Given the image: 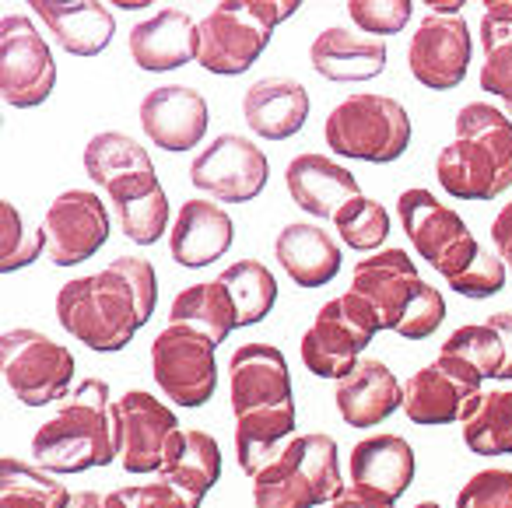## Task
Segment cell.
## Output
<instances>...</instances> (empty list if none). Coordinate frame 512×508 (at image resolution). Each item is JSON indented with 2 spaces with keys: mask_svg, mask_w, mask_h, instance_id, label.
<instances>
[{
  "mask_svg": "<svg viewBox=\"0 0 512 508\" xmlns=\"http://www.w3.org/2000/svg\"><path fill=\"white\" fill-rule=\"evenodd\" d=\"M228 400L235 414V459L246 477L274 463L295 438V389L288 358L274 344H242L228 361Z\"/></svg>",
  "mask_w": 512,
  "mask_h": 508,
  "instance_id": "obj_1",
  "label": "cell"
},
{
  "mask_svg": "<svg viewBox=\"0 0 512 508\" xmlns=\"http://www.w3.org/2000/svg\"><path fill=\"white\" fill-rule=\"evenodd\" d=\"M158 277L144 256H116L102 274L74 277L57 291V319L78 344L95 354L130 347L155 316Z\"/></svg>",
  "mask_w": 512,
  "mask_h": 508,
  "instance_id": "obj_2",
  "label": "cell"
},
{
  "mask_svg": "<svg viewBox=\"0 0 512 508\" xmlns=\"http://www.w3.org/2000/svg\"><path fill=\"white\" fill-rule=\"evenodd\" d=\"M32 459L46 473H85L120 459L116 403L106 379H81L60 410L36 428Z\"/></svg>",
  "mask_w": 512,
  "mask_h": 508,
  "instance_id": "obj_3",
  "label": "cell"
},
{
  "mask_svg": "<svg viewBox=\"0 0 512 508\" xmlns=\"http://www.w3.org/2000/svg\"><path fill=\"white\" fill-rule=\"evenodd\" d=\"M456 137L435 158V179L456 200H495L512 190V120L491 102L456 113Z\"/></svg>",
  "mask_w": 512,
  "mask_h": 508,
  "instance_id": "obj_4",
  "label": "cell"
},
{
  "mask_svg": "<svg viewBox=\"0 0 512 508\" xmlns=\"http://www.w3.org/2000/svg\"><path fill=\"white\" fill-rule=\"evenodd\" d=\"M341 449L330 435H295L267 470L253 477L256 508H320L344 491Z\"/></svg>",
  "mask_w": 512,
  "mask_h": 508,
  "instance_id": "obj_5",
  "label": "cell"
},
{
  "mask_svg": "<svg viewBox=\"0 0 512 508\" xmlns=\"http://www.w3.org/2000/svg\"><path fill=\"white\" fill-rule=\"evenodd\" d=\"M411 116L390 95H348L327 113L323 141L334 155L369 165H390L411 148Z\"/></svg>",
  "mask_w": 512,
  "mask_h": 508,
  "instance_id": "obj_6",
  "label": "cell"
},
{
  "mask_svg": "<svg viewBox=\"0 0 512 508\" xmlns=\"http://www.w3.org/2000/svg\"><path fill=\"white\" fill-rule=\"evenodd\" d=\"M383 330L379 316L365 298H358L355 291H344L341 298H330L327 305H320L313 326L302 333V365L320 379H337L355 372V365L362 361V351L372 344V337Z\"/></svg>",
  "mask_w": 512,
  "mask_h": 508,
  "instance_id": "obj_7",
  "label": "cell"
},
{
  "mask_svg": "<svg viewBox=\"0 0 512 508\" xmlns=\"http://www.w3.org/2000/svg\"><path fill=\"white\" fill-rule=\"evenodd\" d=\"M0 365H4V382L22 407L64 403L78 375L74 354L32 326H18L0 337Z\"/></svg>",
  "mask_w": 512,
  "mask_h": 508,
  "instance_id": "obj_8",
  "label": "cell"
},
{
  "mask_svg": "<svg viewBox=\"0 0 512 508\" xmlns=\"http://www.w3.org/2000/svg\"><path fill=\"white\" fill-rule=\"evenodd\" d=\"M397 218L404 235L411 239L414 253L446 281L460 277L481 253V242L474 239L470 225L460 211L446 207L432 190H404L397 197Z\"/></svg>",
  "mask_w": 512,
  "mask_h": 508,
  "instance_id": "obj_9",
  "label": "cell"
},
{
  "mask_svg": "<svg viewBox=\"0 0 512 508\" xmlns=\"http://www.w3.org/2000/svg\"><path fill=\"white\" fill-rule=\"evenodd\" d=\"M116 435H120V466L127 473H169L179 463L186 431L172 407L144 389H127L116 400Z\"/></svg>",
  "mask_w": 512,
  "mask_h": 508,
  "instance_id": "obj_10",
  "label": "cell"
},
{
  "mask_svg": "<svg viewBox=\"0 0 512 508\" xmlns=\"http://www.w3.org/2000/svg\"><path fill=\"white\" fill-rule=\"evenodd\" d=\"M151 379L176 407H204L218 393V347L204 333L169 323L151 340Z\"/></svg>",
  "mask_w": 512,
  "mask_h": 508,
  "instance_id": "obj_11",
  "label": "cell"
},
{
  "mask_svg": "<svg viewBox=\"0 0 512 508\" xmlns=\"http://www.w3.org/2000/svg\"><path fill=\"white\" fill-rule=\"evenodd\" d=\"M57 88V60L29 15L0 22V92L15 109H36Z\"/></svg>",
  "mask_w": 512,
  "mask_h": 508,
  "instance_id": "obj_12",
  "label": "cell"
},
{
  "mask_svg": "<svg viewBox=\"0 0 512 508\" xmlns=\"http://www.w3.org/2000/svg\"><path fill=\"white\" fill-rule=\"evenodd\" d=\"M200 50L197 64L207 74L235 78L246 74L271 46L274 29L253 15L249 0H221L197 22Z\"/></svg>",
  "mask_w": 512,
  "mask_h": 508,
  "instance_id": "obj_13",
  "label": "cell"
},
{
  "mask_svg": "<svg viewBox=\"0 0 512 508\" xmlns=\"http://www.w3.org/2000/svg\"><path fill=\"white\" fill-rule=\"evenodd\" d=\"M484 375L474 365L453 354H439L432 365L418 368L404 382V414L411 424L439 428V424H463L470 407L481 396Z\"/></svg>",
  "mask_w": 512,
  "mask_h": 508,
  "instance_id": "obj_14",
  "label": "cell"
},
{
  "mask_svg": "<svg viewBox=\"0 0 512 508\" xmlns=\"http://www.w3.org/2000/svg\"><path fill=\"white\" fill-rule=\"evenodd\" d=\"M271 162L249 137L221 134L193 158L190 183L218 204H249L264 193Z\"/></svg>",
  "mask_w": 512,
  "mask_h": 508,
  "instance_id": "obj_15",
  "label": "cell"
},
{
  "mask_svg": "<svg viewBox=\"0 0 512 508\" xmlns=\"http://www.w3.org/2000/svg\"><path fill=\"white\" fill-rule=\"evenodd\" d=\"M474 36L460 15H425L407 46V71L428 92H453L467 78Z\"/></svg>",
  "mask_w": 512,
  "mask_h": 508,
  "instance_id": "obj_16",
  "label": "cell"
},
{
  "mask_svg": "<svg viewBox=\"0 0 512 508\" xmlns=\"http://www.w3.org/2000/svg\"><path fill=\"white\" fill-rule=\"evenodd\" d=\"M39 228L46 235V260L53 267H78L109 242V207L92 190H67L50 204Z\"/></svg>",
  "mask_w": 512,
  "mask_h": 508,
  "instance_id": "obj_17",
  "label": "cell"
},
{
  "mask_svg": "<svg viewBox=\"0 0 512 508\" xmlns=\"http://www.w3.org/2000/svg\"><path fill=\"white\" fill-rule=\"evenodd\" d=\"M425 284L428 281H421L418 263L411 260L407 249H379L355 267L348 291H355L358 298H365L376 309L383 330L397 333V326L404 323V316L418 302Z\"/></svg>",
  "mask_w": 512,
  "mask_h": 508,
  "instance_id": "obj_18",
  "label": "cell"
},
{
  "mask_svg": "<svg viewBox=\"0 0 512 508\" xmlns=\"http://www.w3.org/2000/svg\"><path fill=\"white\" fill-rule=\"evenodd\" d=\"M141 130L148 134L151 144L162 151L183 155L193 151L207 134L211 123V109L207 99L193 85H158L141 99Z\"/></svg>",
  "mask_w": 512,
  "mask_h": 508,
  "instance_id": "obj_19",
  "label": "cell"
},
{
  "mask_svg": "<svg viewBox=\"0 0 512 508\" xmlns=\"http://www.w3.org/2000/svg\"><path fill=\"white\" fill-rule=\"evenodd\" d=\"M235 242V221L218 200L193 197L183 200V207L172 218L169 253L179 267L200 270L218 263Z\"/></svg>",
  "mask_w": 512,
  "mask_h": 508,
  "instance_id": "obj_20",
  "label": "cell"
},
{
  "mask_svg": "<svg viewBox=\"0 0 512 508\" xmlns=\"http://www.w3.org/2000/svg\"><path fill=\"white\" fill-rule=\"evenodd\" d=\"M130 60L148 74L179 71L193 64L200 50V32L190 11L183 8H162L148 22L130 29Z\"/></svg>",
  "mask_w": 512,
  "mask_h": 508,
  "instance_id": "obj_21",
  "label": "cell"
},
{
  "mask_svg": "<svg viewBox=\"0 0 512 508\" xmlns=\"http://www.w3.org/2000/svg\"><path fill=\"white\" fill-rule=\"evenodd\" d=\"M334 403L344 424L365 431L383 424L397 410H404V386H400V379L386 361L362 358L355 365V372L337 382Z\"/></svg>",
  "mask_w": 512,
  "mask_h": 508,
  "instance_id": "obj_22",
  "label": "cell"
},
{
  "mask_svg": "<svg viewBox=\"0 0 512 508\" xmlns=\"http://www.w3.org/2000/svg\"><path fill=\"white\" fill-rule=\"evenodd\" d=\"M285 186L288 197L302 207L313 218H337L344 204H351L355 197H362V183L351 169H344L341 162L327 155H316V151H306V155L292 158L285 169Z\"/></svg>",
  "mask_w": 512,
  "mask_h": 508,
  "instance_id": "obj_23",
  "label": "cell"
},
{
  "mask_svg": "<svg viewBox=\"0 0 512 508\" xmlns=\"http://www.w3.org/2000/svg\"><path fill=\"white\" fill-rule=\"evenodd\" d=\"M309 64L320 78L337 81V85H358V81H372L386 71L390 50L383 39L344 29V25H330L309 46Z\"/></svg>",
  "mask_w": 512,
  "mask_h": 508,
  "instance_id": "obj_24",
  "label": "cell"
},
{
  "mask_svg": "<svg viewBox=\"0 0 512 508\" xmlns=\"http://www.w3.org/2000/svg\"><path fill=\"white\" fill-rule=\"evenodd\" d=\"M313 113L306 85L292 78H260L242 95V120L264 141H288L306 127Z\"/></svg>",
  "mask_w": 512,
  "mask_h": 508,
  "instance_id": "obj_25",
  "label": "cell"
},
{
  "mask_svg": "<svg viewBox=\"0 0 512 508\" xmlns=\"http://www.w3.org/2000/svg\"><path fill=\"white\" fill-rule=\"evenodd\" d=\"M29 8L71 57H99L116 36V15L99 0H32Z\"/></svg>",
  "mask_w": 512,
  "mask_h": 508,
  "instance_id": "obj_26",
  "label": "cell"
},
{
  "mask_svg": "<svg viewBox=\"0 0 512 508\" xmlns=\"http://www.w3.org/2000/svg\"><path fill=\"white\" fill-rule=\"evenodd\" d=\"M274 256H278L281 270L292 277L299 288L313 291L330 284L341 274V242L320 225L309 221H292L278 232L274 239Z\"/></svg>",
  "mask_w": 512,
  "mask_h": 508,
  "instance_id": "obj_27",
  "label": "cell"
},
{
  "mask_svg": "<svg viewBox=\"0 0 512 508\" xmlns=\"http://www.w3.org/2000/svg\"><path fill=\"white\" fill-rule=\"evenodd\" d=\"M102 193H106L109 207H113L116 221H120V232L134 246H155L162 235L172 232L169 197H165L162 183H158V172L130 176Z\"/></svg>",
  "mask_w": 512,
  "mask_h": 508,
  "instance_id": "obj_28",
  "label": "cell"
},
{
  "mask_svg": "<svg viewBox=\"0 0 512 508\" xmlns=\"http://www.w3.org/2000/svg\"><path fill=\"white\" fill-rule=\"evenodd\" d=\"M414 470H418V456H414L411 442L400 435L362 438V442H355L348 459L351 484L376 487L393 501L404 498L407 487L414 484Z\"/></svg>",
  "mask_w": 512,
  "mask_h": 508,
  "instance_id": "obj_29",
  "label": "cell"
},
{
  "mask_svg": "<svg viewBox=\"0 0 512 508\" xmlns=\"http://www.w3.org/2000/svg\"><path fill=\"white\" fill-rule=\"evenodd\" d=\"M169 323L204 333L214 347H221L228 340V333L239 330V312H235L232 295L214 277V281L190 284V288H183L172 298Z\"/></svg>",
  "mask_w": 512,
  "mask_h": 508,
  "instance_id": "obj_30",
  "label": "cell"
},
{
  "mask_svg": "<svg viewBox=\"0 0 512 508\" xmlns=\"http://www.w3.org/2000/svg\"><path fill=\"white\" fill-rule=\"evenodd\" d=\"M481 92L512 109V0H488L481 15Z\"/></svg>",
  "mask_w": 512,
  "mask_h": 508,
  "instance_id": "obj_31",
  "label": "cell"
},
{
  "mask_svg": "<svg viewBox=\"0 0 512 508\" xmlns=\"http://www.w3.org/2000/svg\"><path fill=\"white\" fill-rule=\"evenodd\" d=\"M85 172L95 186L109 190L113 183H123L130 176L155 172V165H151V155L141 141L120 134V130H102L85 144Z\"/></svg>",
  "mask_w": 512,
  "mask_h": 508,
  "instance_id": "obj_32",
  "label": "cell"
},
{
  "mask_svg": "<svg viewBox=\"0 0 512 508\" xmlns=\"http://www.w3.org/2000/svg\"><path fill=\"white\" fill-rule=\"evenodd\" d=\"M460 428L467 449L477 456H512V389L481 393Z\"/></svg>",
  "mask_w": 512,
  "mask_h": 508,
  "instance_id": "obj_33",
  "label": "cell"
},
{
  "mask_svg": "<svg viewBox=\"0 0 512 508\" xmlns=\"http://www.w3.org/2000/svg\"><path fill=\"white\" fill-rule=\"evenodd\" d=\"M74 494L53 473L0 456V508H67Z\"/></svg>",
  "mask_w": 512,
  "mask_h": 508,
  "instance_id": "obj_34",
  "label": "cell"
},
{
  "mask_svg": "<svg viewBox=\"0 0 512 508\" xmlns=\"http://www.w3.org/2000/svg\"><path fill=\"white\" fill-rule=\"evenodd\" d=\"M218 284L232 295L239 326H256L278 305V277L260 260H239L218 274Z\"/></svg>",
  "mask_w": 512,
  "mask_h": 508,
  "instance_id": "obj_35",
  "label": "cell"
},
{
  "mask_svg": "<svg viewBox=\"0 0 512 508\" xmlns=\"http://www.w3.org/2000/svg\"><path fill=\"white\" fill-rule=\"evenodd\" d=\"M334 228L341 235V242L348 249H358V253H379L383 242L390 239V214L379 200L372 197H355L351 204H344L334 218Z\"/></svg>",
  "mask_w": 512,
  "mask_h": 508,
  "instance_id": "obj_36",
  "label": "cell"
},
{
  "mask_svg": "<svg viewBox=\"0 0 512 508\" xmlns=\"http://www.w3.org/2000/svg\"><path fill=\"white\" fill-rule=\"evenodd\" d=\"M439 354L463 358L467 365H474L484 379H502L505 347H502V337H498L488 323H467V326H460V330H453Z\"/></svg>",
  "mask_w": 512,
  "mask_h": 508,
  "instance_id": "obj_37",
  "label": "cell"
},
{
  "mask_svg": "<svg viewBox=\"0 0 512 508\" xmlns=\"http://www.w3.org/2000/svg\"><path fill=\"white\" fill-rule=\"evenodd\" d=\"M43 253H46L43 228L29 232L22 211L11 200H0V270L15 274L22 267H32Z\"/></svg>",
  "mask_w": 512,
  "mask_h": 508,
  "instance_id": "obj_38",
  "label": "cell"
},
{
  "mask_svg": "<svg viewBox=\"0 0 512 508\" xmlns=\"http://www.w3.org/2000/svg\"><path fill=\"white\" fill-rule=\"evenodd\" d=\"M169 473H176L183 484L197 487L200 494H207L214 484L221 480V449L207 431L200 428H186V445L179 463Z\"/></svg>",
  "mask_w": 512,
  "mask_h": 508,
  "instance_id": "obj_39",
  "label": "cell"
},
{
  "mask_svg": "<svg viewBox=\"0 0 512 508\" xmlns=\"http://www.w3.org/2000/svg\"><path fill=\"white\" fill-rule=\"evenodd\" d=\"M344 11L351 15L358 32H365L372 39H386L407 29V22L414 15V4L411 0H348Z\"/></svg>",
  "mask_w": 512,
  "mask_h": 508,
  "instance_id": "obj_40",
  "label": "cell"
},
{
  "mask_svg": "<svg viewBox=\"0 0 512 508\" xmlns=\"http://www.w3.org/2000/svg\"><path fill=\"white\" fill-rule=\"evenodd\" d=\"M127 508H200L207 494L183 484L176 473H158V480L137 487H120Z\"/></svg>",
  "mask_w": 512,
  "mask_h": 508,
  "instance_id": "obj_41",
  "label": "cell"
},
{
  "mask_svg": "<svg viewBox=\"0 0 512 508\" xmlns=\"http://www.w3.org/2000/svg\"><path fill=\"white\" fill-rule=\"evenodd\" d=\"M505 281H509V267L502 263V256L481 246L477 260L470 263V267L463 270L460 277H453V281H446V284H449V291H456V295L481 302V298L498 295V291L505 288Z\"/></svg>",
  "mask_w": 512,
  "mask_h": 508,
  "instance_id": "obj_42",
  "label": "cell"
},
{
  "mask_svg": "<svg viewBox=\"0 0 512 508\" xmlns=\"http://www.w3.org/2000/svg\"><path fill=\"white\" fill-rule=\"evenodd\" d=\"M456 508H512V470L502 466L477 470L456 491Z\"/></svg>",
  "mask_w": 512,
  "mask_h": 508,
  "instance_id": "obj_43",
  "label": "cell"
},
{
  "mask_svg": "<svg viewBox=\"0 0 512 508\" xmlns=\"http://www.w3.org/2000/svg\"><path fill=\"white\" fill-rule=\"evenodd\" d=\"M442 319H446V298H442L439 288L425 284V288H421V295H418V302L411 305V312L404 316V323L397 326V337L428 340L442 326Z\"/></svg>",
  "mask_w": 512,
  "mask_h": 508,
  "instance_id": "obj_44",
  "label": "cell"
},
{
  "mask_svg": "<svg viewBox=\"0 0 512 508\" xmlns=\"http://www.w3.org/2000/svg\"><path fill=\"white\" fill-rule=\"evenodd\" d=\"M330 508H397V501L386 498V494L376 491V487L348 484L341 494H337V501Z\"/></svg>",
  "mask_w": 512,
  "mask_h": 508,
  "instance_id": "obj_45",
  "label": "cell"
},
{
  "mask_svg": "<svg viewBox=\"0 0 512 508\" xmlns=\"http://www.w3.org/2000/svg\"><path fill=\"white\" fill-rule=\"evenodd\" d=\"M249 8L260 22H267L271 29H278L281 22H288L292 15H299L302 4L299 0H249Z\"/></svg>",
  "mask_w": 512,
  "mask_h": 508,
  "instance_id": "obj_46",
  "label": "cell"
},
{
  "mask_svg": "<svg viewBox=\"0 0 512 508\" xmlns=\"http://www.w3.org/2000/svg\"><path fill=\"white\" fill-rule=\"evenodd\" d=\"M491 242H495V253L502 256V263L512 274V200L491 221Z\"/></svg>",
  "mask_w": 512,
  "mask_h": 508,
  "instance_id": "obj_47",
  "label": "cell"
},
{
  "mask_svg": "<svg viewBox=\"0 0 512 508\" xmlns=\"http://www.w3.org/2000/svg\"><path fill=\"white\" fill-rule=\"evenodd\" d=\"M484 323L502 337V347H505V368H502V379L498 382H512V312H491Z\"/></svg>",
  "mask_w": 512,
  "mask_h": 508,
  "instance_id": "obj_48",
  "label": "cell"
},
{
  "mask_svg": "<svg viewBox=\"0 0 512 508\" xmlns=\"http://www.w3.org/2000/svg\"><path fill=\"white\" fill-rule=\"evenodd\" d=\"M67 508H127L120 491H78Z\"/></svg>",
  "mask_w": 512,
  "mask_h": 508,
  "instance_id": "obj_49",
  "label": "cell"
},
{
  "mask_svg": "<svg viewBox=\"0 0 512 508\" xmlns=\"http://www.w3.org/2000/svg\"><path fill=\"white\" fill-rule=\"evenodd\" d=\"M414 508H442V505H439V501H418Z\"/></svg>",
  "mask_w": 512,
  "mask_h": 508,
  "instance_id": "obj_50",
  "label": "cell"
},
{
  "mask_svg": "<svg viewBox=\"0 0 512 508\" xmlns=\"http://www.w3.org/2000/svg\"><path fill=\"white\" fill-rule=\"evenodd\" d=\"M505 113H509V120H512V109H505Z\"/></svg>",
  "mask_w": 512,
  "mask_h": 508,
  "instance_id": "obj_51",
  "label": "cell"
}]
</instances>
